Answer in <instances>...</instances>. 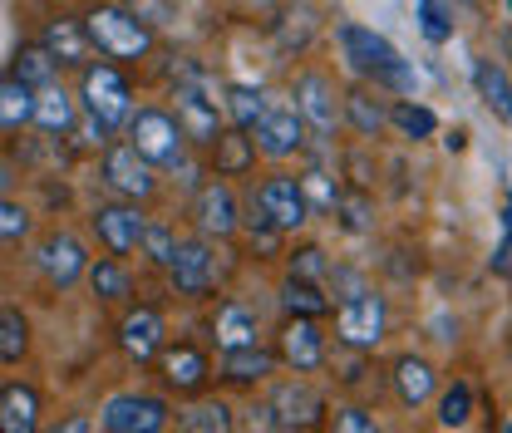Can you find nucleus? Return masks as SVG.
<instances>
[{"instance_id": "obj_22", "label": "nucleus", "mask_w": 512, "mask_h": 433, "mask_svg": "<svg viewBox=\"0 0 512 433\" xmlns=\"http://www.w3.org/2000/svg\"><path fill=\"white\" fill-rule=\"evenodd\" d=\"M340 124H350L360 138H380L389 128V104L380 99V89L365 84V79L340 89Z\"/></svg>"}, {"instance_id": "obj_45", "label": "nucleus", "mask_w": 512, "mask_h": 433, "mask_svg": "<svg viewBox=\"0 0 512 433\" xmlns=\"http://www.w3.org/2000/svg\"><path fill=\"white\" fill-rule=\"evenodd\" d=\"M124 5L148 25V30H158V25L173 20V0H124Z\"/></svg>"}, {"instance_id": "obj_43", "label": "nucleus", "mask_w": 512, "mask_h": 433, "mask_svg": "<svg viewBox=\"0 0 512 433\" xmlns=\"http://www.w3.org/2000/svg\"><path fill=\"white\" fill-rule=\"evenodd\" d=\"M286 276H296V281H325L330 276V261H325V251L320 247H296V251H286Z\"/></svg>"}, {"instance_id": "obj_48", "label": "nucleus", "mask_w": 512, "mask_h": 433, "mask_svg": "<svg viewBox=\"0 0 512 433\" xmlns=\"http://www.w3.org/2000/svg\"><path fill=\"white\" fill-rule=\"evenodd\" d=\"M271 429H276V419H271V404L247 409V433H271Z\"/></svg>"}, {"instance_id": "obj_35", "label": "nucleus", "mask_w": 512, "mask_h": 433, "mask_svg": "<svg viewBox=\"0 0 512 433\" xmlns=\"http://www.w3.org/2000/svg\"><path fill=\"white\" fill-rule=\"evenodd\" d=\"M30 355V320L20 306H0V365H20Z\"/></svg>"}, {"instance_id": "obj_17", "label": "nucleus", "mask_w": 512, "mask_h": 433, "mask_svg": "<svg viewBox=\"0 0 512 433\" xmlns=\"http://www.w3.org/2000/svg\"><path fill=\"white\" fill-rule=\"evenodd\" d=\"M271 419H276V429H316L320 414H325V399H320L316 389L296 374V379H286V384H276L271 389Z\"/></svg>"}, {"instance_id": "obj_5", "label": "nucleus", "mask_w": 512, "mask_h": 433, "mask_svg": "<svg viewBox=\"0 0 512 433\" xmlns=\"http://www.w3.org/2000/svg\"><path fill=\"white\" fill-rule=\"evenodd\" d=\"M384 335H389V301L384 296L355 291V296H345L335 306V340H340V350L375 355V345H380Z\"/></svg>"}, {"instance_id": "obj_1", "label": "nucleus", "mask_w": 512, "mask_h": 433, "mask_svg": "<svg viewBox=\"0 0 512 433\" xmlns=\"http://www.w3.org/2000/svg\"><path fill=\"white\" fill-rule=\"evenodd\" d=\"M335 45H340V60H345V69L355 79H365L375 89H394V94H414V69H409V60L384 40L380 30L340 20L335 25Z\"/></svg>"}, {"instance_id": "obj_36", "label": "nucleus", "mask_w": 512, "mask_h": 433, "mask_svg": "<svg viewBox=\"0 0 512 433\" xmlns=\"http://www.w3.org/2000/svg\"><path fill=\"white\" fill-rule=\"evenodd\" d=\"M389 128H399L409 143H424V138H434V133H439V114H434L429 104L399 99V104L389 109Z\"/></svg>"}, {"instance_id": "obj_42", "label": "nucleus", "mask_w": 512, "mask_h": 433, "mask_svg": "<svg viewBox=\"0 0 512 433\" xmlns=\"http://www.w3.org/2000/svg\"><path fill=\"white\" fill-rule=\"evenodd\" d=\"M296 183H301V192H306V207H311V217H316V212H335V202H340V183H335L325 168L301 173Z\"/></svg>"}, {"instance_id": "obj_30", "label": "nucleus", "mask_w": 512, "mask_h": 433, "mask_svg": "<svg viewBox=\"0 0 512 433\" xmlns=\"http://www.w3.org/2000/svg\"><path fill=\"white\" fill-rule=\"evenodd\" d=\"M473 89H478V99L503 119V124H512V79L498 69L493 60H473Z\"/></svg>"}, {"instance_id": "obj_54", "label": "nucleus", "mask_w": 512, "mask_h": 433, "mask_svg": "<svg viewBox=\"0 0 512 433\" xmlns=\"http://www.w3.org/2000/svg\"><path fill=\"white\" fill-rule=\"evenodd\" d=\"M508 15H512V0H508Z\"/></svg>"}, {"instance_id": "obj_31", "label": "nucleus", "mask_w": 512, "mask_h": 433, "mask_svg": "<svg viewBox=\"0 0 512 433\" xmlns=\"http://www.w3.org/2000/svg\"><path fill=\"white\" fill-rule=\"evenodd\" d=\"M30 114H35V89L20 84L15 74H0V133L30 128Z\"/></svg>"}, {"instance_id": "obj_23", "label": "nucleus", "mask_w": 512, "mask_h": 433, "mask_svg": "<svg viewBox=\"0 0 512 433\" xmlns=\"http://www.w3.org/2000/svg\"><path fill=\"white\" fill-rule=\"evenodd\" d=\"M40 389L25 384V379H10L0 389V433H40Z\"/></svg>"}, {"instance_id": "obj_32", "label": "nucleus", "mask_w": 512, "mask_h": 433, "mask_svg": "<svg viewBox=\"0 0 512 433\" xmlns=\"http://www.w3.org/2000/svg\"><path fill=\"white\" fill-rule=\"evenodd\" d=\"M316 30H320V20H316V10H311V5H291V10H281V15L271 20L276 45H281V50H296V55L316 40Z\"/></svg>"}, {"instance_id": "obj_53", "label": "nucleus", "mask_w": 512, "mask_h": 433, "mask_svg": "<svg viewBox=\"0 0 512 433\" xmlns=\"http://www.w3.org/2000/svg\"><path fill=\"white\" fill-rule=\"evenodd\" d=\"M276 433H296V429H276Z\"/></svg>"}, {"instance_id": "obj_2", "label": "nucleus", "mask_w": 512, "mask_h": 433, "mask_svg": "<svg viewBox=\"0 0 512 433\" xmlns=\"http://www.w3.org/2000/svg\"><path fill=\"white\" fill-rule=\"evenodd\" d=\"M84 35H89V45L104 55V60L114 64H138L153 55V30L128 10V5H119V0H99V5H89L84 15Z\"/></svg>"}, {"instance_id": "obj_33", "label": "nucleus", "mask_w": 512, "mask_h": 433, "mask_svg": "<svg viewBox=\"0 0 512 433\" xmlns=\"http://www.w3.org/2000/svg\"><path fill=\"white\" fill-rule=\"evenodd\" d=\"M178 247H183L178 227H168V222L148 217V227H143V237H138V256H143L153 271H168V266H173V256H178Z\"/></svg>"}, {"instance_id": "obj_51", "label": "nucleus", "mask_w": 512, "mask_h": 433, "mask_svg": "<svg viewBox=\"0 0 512 433\" xmlns=\"http://www.w3.org/2000/svg\"><path fill=\"white\" fill-rule=\"evenodd\" d=\"M503 227H508V232H512V202H508V212H503Z\"/></svg>"}, {"instance_id": "obj_26", "label": "nucleus", "mask_w": 512, "mask_h": 433, "mask_svg": "<svg viewBox=\"0 0 512 433\" xmlns=\"http://www.w3.org/2000/svg\"><path fill=\"white\" fill-rule=\"evenodd\" d=\"M212 340H217V350L256 345V340H261V320H256V310L242 306V301H222L217 315H212Z\"/></svg>"}, {"instance_id": "obj_6", "label": "nucleus", "mask_w": 512, "mask_h": 433, "mask_svg": "<svg viewBox=\"0 0 512 433\" xmlns=\"http://www.w3.org/2000/svg\"><path fill=\"white\" fill-rule=\"evenodd\" d=\"M291 109L301 114L311 138H330L340 128V84L325 69H301L291 79Z\"/></svg>"}, {"instance_id": "obj_9", "label": "nucleus", "mask_w": 512, "mask_h": 433, "mask_svg": "<svg viewBox=\"0 0 512 433\" xmlns=\"http://www.w3.org/2000/svg\"><path fill=\"white\" fill-rule=\"evenodd\" d=\"M256 212L266 217V227H276L281 237H291V232H301L306 222H311V207H306V192L301 183L291 178V173H271V178H261L252 192Z\"/></svg>"}, {"instance_id": "obj_8", "label": "nucleus", "mask_w": 512, "mask_h": 433, "mask_svg": "<svg viewBox=\"0 0 512 433\" xmlns=\"http://www.w3.org/2000/svg\"><path fill=\"white\" fill-rule=\"evenodd\" d=\"M173 114H178V124H183V138H188V148H212L217 143V133L227 128L222 119V99H212V84L207 79H197V84H178L173 89Z\"/></svg>"}, {"instance_id": "obj_52", "label": "nucleus", "mask_w": 512, "mask_h": 433, "mask_svg": "<svg viewBox=\"0 0 512 433\" xmlns=\"http://www.w3.org/2000/svg\"><path fill=\"white\" fill-rule=\"evenodd\" d=\"M498 433H512V419H508V424H503V429H498Z\"/></svg>"}, {"instance_id": "obj_34", "label": "nucleus", "mask_w": 512, "mask_h": 433, "mask_svg": "<svg viewBox=\"0 0 512 433\" xmlns=\"http://www.w3.org/2000/svg\"><path fill=\"white\" fill-rule=\"evenodd\" d=\"M178 429L183 433H237V419L222 399H197L178 414Z\"/></svg>"}, {"instance_id": "obj_55", "label": "nucleus", "mask_w": 512, "mask_h": 433, "mask_svg": "<svg viewBox=\"0 0 512 433\" xmlns=\"http://www.w3.org/2000/svg\"><path fill=\"white\" fill-rule=\"evenodd\" d=\"M178 433H183V429H178Z\"/></svg>"}, {"instance_id": "obj_24", "label": "nucleus", "mask_w": 512, "mask_h": 433, "mask_svg": "<svg viewBox=\"0 0 512 433\" xmlns=\"http://www.w3.org/2000/svg\"><path fill=\"white\" fill-rule=\"evenodd\" d=\"M207 158H212V178H247L256 168V143L247 128H222L217 133V143L207 148Z\"/></svg>"}, {"instance_id": "obj_4", "label": "nucleus", "mask_w": 512, "mask_h": 433, "mask_svg": "<svg viewBox=\"0 0 512 433\" xmlns=\"http://www.w3.org/2000/svg\"><path fill=\"white\" fill-rule=\"evenodd\" d=\"M124 143L143 158V163H153V168H173V163H183L192 153L188 138H183L178 114H173V109H158V104H143V109L128 114Z\"/></svg>"}, {"instance_id": "obj_47", "label": "nucleus", "mask_w": 512, "mask_h": 433, "mask_svg": "<svg viewBox=\"0 0 512 433\" xmlns=\"http://www.w3.org/2000/svg\"><path fill=\"white\" fill-rule=\"evenodd\" d=\"M493 276H508V286H512V232L503 237V247L493 251Z\"/></svg>"}, {"instance_id": "obj_38", "label": "nucleus", "mask_w": 512, "mask_h": 433, "mask_svg": "<svg viewBox=\"0 0 512 433\" xmlns=\"http://www.w3.org/2000/svg\"><path fill=\"white\" fill-rule=\"evenodd\" d=\"M10 74H15L20 84H30V89H40V84H50V79H60V64L50 60V55L40 50V40H35V45H20V50H15V64H10Z\"/></svg>"}, {"instance_id": "obj_40", "label": "nucleus", "mask_w": 512, "mask_h": 433, "mask_svg": "<svg viewBox=\"0 0 512 433\" xmlns=\"http://www.w3.org/2000/svg\"><path fill=\"white\" fill-rule=\"evenodd\" d=\"M414 20H419V35L429 45L453 40V10H448L444 0H414Z\"/></svg>"}, {"instance_id": "obj_13", "label": "nucleus", "mask_w": 512, "mask_h": 433, "mask_svg": "<svg viewBox=\"0 0 512 433\" xmlns=\"http://www.w3.org/2000/svg\"><path fill=\"white\" fill-rule=\"evenodd\" d=\"M89 227H94L99 247L109 251V256H133L143 227H148V212H143V202L114 197V202H99V207L89 212Z\"/></svg>"}, {"instance_id": "obj_28", "label": "nucleus", "mask_w": 512, "mask_h": 433, "mask_svg": "<svg viewBox=\"0 0 512 433\" xmlns=\"http://www.w3.org/2000/svg\"><path fill=\"white\" fill-rule=\"evenodd\" d=\"M89 286H94V296L99 301H109V306H119L133 296V271H128L124 256H99V261H89Z\"/></svg>"}, {"instance_id": "obj_37", "label": "nucleus", "mask_w": 512, "mask_h": 433, "mask_svg": "<svg viewBox=\"0 0 512 433\" xmlns=\"http://www.w3.org/2000/svg\"><path fill=\"white\" fill-rule=\"evenodd\" d=\"M281 310H286V315H311V320H320V315L330 310V296L320 291L316 281L286 276V281H281Z\"/></svg>"}, {"instance_id": "obj_50", "label": "nucleus", "mask_w": 512, "mask_h": 433, "mask_svg": "<svg viewBox=\"0 0 512 433\" xmlns=\"http://www.w3.org/2000/svg\"><path fill=\"white\" fill-rule=\"evenodd\" d=\"M10 187H15V168H10V158L0 153V197H5Z\"/></svg>"}, {"instance_id": "obj_46", "label": "nucleus", "mask_w": 512, "mask_h": 433, "mask_svg": "<svg viewBox=\"0 0 512 433\" xmlns=\"http://www.w3.org/2000/svg\"><path fill=\"white\" fill-rule=\"evenodd\" d=\"M330 433H380V424H375L365 409H355V404H350V409H340V414H335V429Z\"/></svg>"}, {"instance_id": "obj_21", "label": "nucleus", "mask_w": 512, "mask_h": 433, "mask_svg": "<svg viewBox=\"0 0 512 433\" xmlns=\"http://www.w3.org/2000/svg\"><path fill=\"white\" fill-rule=\"evenodd\" d=\"M74 124H79V99L64 89L60 79L40 84V89H35V114H30V128H35V133H45V138H69Z\"/></svg>"}, {"instance_id": "obj_15", "label": "nucleus", "mask_w": 512, "mask_h": 433, "mask_svg": "<svg viewBox=\"0 0 512 433\" xmlns=\"http://www.w3.org/2000/svg\"><path fill=\"white\" fill-rule=\"evenodd\" d=\"M168 419H173V409L158 394H114L99 409L104 433H168Z\"/></svg>"}, {"instance_id": "obj_12", "label": "nucleus", "mask_w": 512, "mask_h": 433, "mask_svg": "<svg viewBox=\"0 0 512 433\" xmlns=\"http://www.w3.org/2000/svg\"><path fill=\"white\" fill-rule=\"evenodd\" d=\"M252 143H256L261 158L286 163V158H301V153H306L311 133H306L301 114H296L291 104H266V114L252 124Z\"/></svg>"}, {"instance_id": "obj_20", "label": "nucleus", "mask_w": 512, "mask_h": 433, "mask_svg": "<svg viewBox=\"0 0 512 433\" xmlns=\"http://www.w3.org/2000/svg\"><path fill=\"white\" fill-rule=\"evenodd\" d=\"M163 335H168V325H163V315L153 306H133L124 320H119V350H124L133 365H153L158 350L168 345Z\"/></svg>"}, {"instance_id": "obj_11", "label": "nucleus", "mask_w": 512, "mask_h": 433, "mask_svg": "<svg viewBox=\"0 0 512 433\" xmlns=\"http://www.w3.org/2000/svg\"><path fill=\"white\" fill-rule=\"evenodd\" d=\"M168 281H173V291L178 296H188V301H207L212 291H217V281H222V261H217V247L207 242V237H188L178 256H173V266H168Z\"/></svg>"}, {"instance_id": "obj_3", "label": "nucleus", "mask_w": 512, "mask_h": 433, "mask_svg": "<svg viewBox=\"0 0 512 433\" xmlns=\"http://www.w3.org/2000/svg\"><path fill=\"white\" fill-rule=\"evenodd\" d=\"M74 99H79V114H89L104 133H119V128L128 124V114L138 109L133 84H128V74L114 60H99V64L89 60L84 64V69H79V89H74Z\"/></svg>"}, {"instance_id": "obj_14", "label": "nucleus", "mask_w": 512, "mask_h": 433, "mask_svg": "<svg viewBox=\"0 0 512 433\" xmlns=\"http://www.w3.org/2000/svg\"><path fill=\"white\" fill-rule=\"evenodd\" d=\"M35 271L55 286V291H69V286H79L84 281V271H89V247L74 237V232H45L40 242H35Z\"/></svg>"}, {"instance_id": "obj_41", "label": "nucleus", "mask_w": 512, "mask_h": 433, "mask_svg": "<svg viewBox=\"0 0 512 433\" xmlns=\"http://www.w3.org/2000/svg\"><path fill=\"white\" fill-rule=\"evenodd\" d=\"M473 419V384L468 379H453L444 394H439V424L444 429H463Z\"/></svg>"}, {"instance_id": "obj_7", "label": "nucleus", "mask_w": 512, "mask_h": 433, "mask_svg": "<svg viewBox=\"0 0 512 433\" xmlns=\"http://www.w3.org/2000/svg\"><path fill=\"white\" fill-rule=\"evenodd\" d=\"M192 227L207 242H227L242 232V197L227 178H212L192 192Z\"/></svg>"}, {"instance_id": "obj_27", "label": "nucleus", "mask_w": 512, "mask_h": 433, "mask_svg": "<svg viewBox=\"0 0 512 433\" xmlns=\"http://www.w3.org/2000/svg\"><path fill=\"white\" fill-rule=\"evenodd\" d=\"M389 379H394V394H399V404H404V409L429 404V399H434V389H439L434 365H429V360H419V355H399Z\"/></svg>"}, {"instance_id": "obj_49", "label": "nucleus", "mask_w": 512, "mask_h": 433, "mask_svg": "<svg viewBox=\"0 0 512 433\" xmlns=\"http://www.w3.org/2000/svg\"><path fill=\"white\" fill-rule=\"evenodd\" d=\"M45 433H94V419L89 414H69V419H60L55 429H45Z\"/></svg>"}, {"instance_id": "obj_44", "label": "nucleus", "mask_w": 512, "mask_h": 433, "mask_svg": "<svg viewBox=\"0 0 512 433\" xmlns=\"http://www.w3.org/2000/svg\"><path fill=\"white\" fill-rule=\"evenodd\" d=\"M35 232V217H30V207L25 202H15L10 192L0 197V242H25Z\"/></svg>"}, {"instance_id": "obj_16", "label": "nucleus", "mask_w": 512, "mask_h": 433, "mask_svg": "<svg viewBox=\"0 0 512 433\" xmlns=\"http://www.w3.org/2000/svg\"><path fill=\"white\" fill-rule=\"evenodd\" d=\"M276 360L296 374H316L320 365L330 360L325 335H320V325L311 315H286V325H281V335H276Z\"/></svg>"}, {"instance_id": "obj_29", "label": "nucleus", "mask_w": 512, "mask_h": 433, "mask_svg": "<svg viewBox=\"0 0 512 433\" xmlns=\"http://www.w3.org/2000/svg\"><path fill=\"white\" fill-rule=\"evenodd\" d=\"M266 94L256 89V84H222V119H227V128H247L252 133V124L266 114Z\"/></svg>"}, {"instance_id": "obj_19", "label": "nucleus", "mask_w": 512, "mask_h": 433, "mask_svg": "<svg viewBox=\"0 0 512 433\" xmlns=\"http://www.w3.org/2000/svg\"><path fill=\"white\" fill-rule=\"evenodd\" d=\"M158 379L168 394H202V384L212 379V360L197 345H163L158 350Z\"/></svg>"}, {"instance_id": "obj_39", "label": "nucleus", "mask_w": 512, "mask_h": 433, "mask_svg": "<svg viewBox=\"0 0 512 433\" xmlns=\"http://www.w3.org/2000/svg\"><path fill=\"white\" fill-rule=\"evenodd\" d=\"M335 217H340V227H345V232H355V237L375 232V207H370V192H365V187H350V192H340V202H335Z\"/></svg>"}, {"instance_id": "obj_25", "label": "nucleus", "mask_w": 512, "mask_h": 433, "mask_svg": "<svg viewBox=\"0 0 512 433\" xmlns=\"http://www.w3.org/2000/svg\"><path fill=\"white\" fill-rule=\"evenodd\" d=\"M276 350H261V345H242V350H222V360H217V374L227 379V384H237V389H256V384H266L271 374H276Z\"/></svg>"}, {"instance_id": "obj_18", "label": "nucleus", "mask_w": 512, "mask_h": 433, "mask_svg": "<svg viewBox=\"0 0 512 433\" xmlns=\"http://www.w3.org/2000/svg\"><path fill=\"white\" fill-rule=\"evenodd\" d=\"M40 50L60 64V69H84V64L94 60V45H89L79 15H50V20L40 25Z\"/></svg>"}, {"instance_id": "obj_10", "label": "nucleus", "mask_w": 512, "mask_h": 433, "mask_svg": "<svg viewBox=\"0 0 512 433\" xmlns=\"http://www.w3.org/2000/svg\"><path fill=\"white\" fill-rule=\"evenodd\" d=\"M99 183L109 187L114 197H124V202H148V197L158 192V168H153V163H143L128 143H104Z\"/></svg>"}]
</instances>
